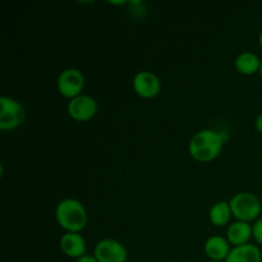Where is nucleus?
Here are the masks:
<instances>
[{
    "label": "nucleus",
    "mask_w": 262,
    "mask_h": 262,
    "mask_svg": "<svg viewBox=\"0 0 262 262\" xmlns=\"http://www.w3.org/2000/svg\"><path fill=\"white\" fill-rule=\"evenodd\" d=\"M224 136L215 129H201L192 136L188 145L189 155L199 163H210L222 154Z\"/></svg>",
    "instance_id": "f257e3e1"
},
{
    "label": "nucleus",
    "mask_w": 262,
    "mask_h": 262,
    "mask_svg": "<svg viewBox=\"0 0 262 262\" xmlns=\"http://www.w3.org/2000/svg\"><path fill=\"white\" fill-rule=\"evenodd\" d=\"M55 219L66 233H81L89 223V212L79 200L67 197L55 207Z\"/></svg>",
    "instance_id": "f03ea898"
},
{
    "label": "nucleus",
    "mask_w": 262,
    "mask_h": 262,
    "mask_svg": "<svg viewBox=\"0 0 262 262\" xmlns=\"http://www.w3.org/2000/svg\"><path fill=\"white\" fill-rule=\"evenodd\" d=\"M233 216L239 222H256L261 217V200L251 192H238L229 200Z\"/></svg>",
    "instance_id": "7ed1b4c3"
},
{
    "label": "nucleus",
    "mask_w": 262,
    "mask_h": 262,
    "mask_svg": "<svg viewBox=\"0 0 262 262\" xmlns=\"http://www.w3.org/2000/svg\"><path fill=\"white\" fill-rule=\"evenodd\" d=\"M25 119L26 110L18 100L9 96L0 97V129L4 132L17 129Z\"/></svg>",
    "instance_id": "20e7f679"
},
{
    "label": "nucleus",
    "mask_w": 262,
    "mask_h": 262,
    "mask_svg": "<svg viewBox=\"0 0 262 262\" xmlns=\"http://www.w3.org/2000/svg\"><path fill=\"white\" fill-rule=\"evenodd\" d=\"M84 84H86V78H84L83 72L73 67L63 69L56 79L58 92L68 100L83 94Z\"/></svg>",
    "instance_id": "39448f33"
},
{
    "label": "nucleus",
    "mask_w": 262,
    "mask_h": 262,
    "mask_svg": "<svg viewBox=\"0 0 262 262\" xmlns=\"http://www.w3.org/2000/svg\"><path fill=\"white\" fill-rule=\"evenodd\" d=\"M92 256L97 262H127L128 250L120 241L104 238L95 245Z\"/></svg>",
    "instance_id": "423d86ee"
},
{
    "label": "nucleus",
    "mask_w": 262,
    "mask_h": 262,
    "mask_svg": "<svg viewBox=\"0 0 262 262\" xmlns=\"http://www.w3.org/2000/svg\"><path fill=\"white\" fill-rule=\"evenodd\" d=\"M99 104L92 96L82 94L69 100L67 105V113L76 122H87L97 114Z\"/></svg>",
    "instance_id": "0eeeda50"
},
{
    "label": "nucleus",
    "mask_w": 262,
    "mask_h": 262,
    "mask_svg": "<svg viewBox=\"0 0 262 262\" xmlns=\"http://www.w3.org/2000/svg\"><path fill=\"white\" fill-rule=\"evenodd\" d=\"M132 87L142 99H154L161 91L160 78L150 71H140L133 76Z\"/></svg>",
    "instance_id": "6e6552de"
},
{
    "label": "nucleus",
    "mask_w": 262,
    "mask_h": 262,
    "mask_svg": "<svg viewBox=\"0 0 262 262\" xmlns=\"http://www.w3.org/2000/svg\"><path fill=\"white\" fill-rule=\"evenodd\" d=\"M59 247L67 257L74 261L86 256L87 243L81 233H64L59 241Z\"/></svg>",
    "instance_id": "1a4fd4ad"
},
{
    "label": "nucleus",
    "mask_w": 262,
    "mask_h": 262,
    "mask_svg": "<svg viewBox=\"0 0 262 262\" xmlns=\"http://www.w3.org/2000/svg\"><path fill=\"white\" fill-rule=\"evenodd\" d=\"M232 246L228 239L222 235H211L206 239L204 245V252L209 261L225 262L232 251Z\"/></svg>",
    "instance_id": "9d476101"
},
{
    "label": "nucleus",
    "mask_w": 262,
    "mask_h": 262,
    "mask_svg": "<svg viewBox=\"0 0 262 262\" xmlns=\"http://www.w3.org/2000/svg\"><path fill=\"white\" fill-rule=\"evenodd\" d=\"M225 238L233 247L247 245V243H250L251 238H253L252 224L235 220L234 223L228 225Z\"/></svg>",
    "instance_id": "9b49d317"
},
{
    "label": "nucleus",
    "mask_w": 262,
    "mask_h": 262,
    "mask_svg": "<svg viewBox=\"0 0 262 262\" xmlns=\"http://www.w3.org/2000/svg\"><path fill=\"white\" fill-rule=\"evenodd\" d=\"M225 262H262L260 247L253 243L233 247Z\"/></svg>",
    "instance_id": "f8f14e48"
},
{
    "label": "nucleus",
    "mask_w": 262,
    "mask_h": 262,
    "mask_svg": "<svg viewBox=\"0 0 262 262\" xmlns=\"http://www.w3.org/2000/svg\"><path fill=\"white\" fill-rule=\"evenodd\" d=\"M262 60L258 58L257 54L252 51H243L238 54L235 58L234 66L237 71L243 76H253L256 73H260Z\"/></svg>",
    "instance_id": "ddd939ff"
},
{
    "label": "nucleus",
    "mask_w": 262,
    "mask_h": 262,
    "mask_svg": "<svg viewBox=\"0 0 262 262\" xmlns=\"http://www.w3.org/2000/svg\"><path fill=\"white\" fill-rule=\"evenodd\" d=\"M233 216L229 201H217L211 206L209 211V219L212 225L217 228L225 227Z\"/></svg>",
    "instance_id": "4468645a"
},
{
    "label": "nucleus",
    "mask_w": 262,
    "mask_h": 262,
    "mask_svg": "<svg viewBox=\"0 0 262 262\" xmlns=\"http://www.w3.org/2000/svg\"><path fill=\"white\" fill-rule=\"evenodd\" d=\"M252 228H253V238H255V241L258 243V245L262 246V216L253 223Z\"/></svg>",
    "instance_id": "2eb2a0df"
},
{
    "label": "nucleus",
    "mask_w": 262,
    "mask_h": 262,
    "mask_svg": "<svg viewBox=\"0 0 262 262\" xmlns=\"http://www.w3.org/2000/svg\"><path fill=\"white\" fill-rule=\"evenodd\" d=\"M255 127H256V129H257L258 132H260L261 135H262V112L257 115V117H256Z\"/></svg>",
    "instance_id": "dca6fc26"
},
{
    "label": "nucleus",
    "mask_w": 262,
    "mask_h": 262,
    "mask_svg": "<svg viewBox=\"0 0 262 262\" xmlns=\"http://www.w3.org/2000/svg\"><path fill=\"white\" fill-rule=\"evenodd\" d=\"M74 262H97L96 258L94 257V256H90V255H86L83 256V257L78 258V260H76Z\"/></svg>",
    "instance_id": "f3484780"
},
{
    "label": "nucleus",
    "mask_w": 262,
    "mask_h": 262,
    "mask_svg": "<svg viewBox=\"0 0 262 262\" xmlns=\"http://www.w3.org/2000/svg\"><path fill=\"white\" fill-rule=\"evenodd\" d=\"M258 43H260V46H261V49H262V31H261L260 36H258Z\"/></svg>",
    "instance_id": "a211bd4d"
},
{
    "label": "nucleus",
    "mask_w": 262,
    "mask_h": 262,
    "mask_svg": "<svg viewBox=\"0 0 262 262\" xmlns=\"http://www.w3.org/2000/svg\"><path fill=\"white\" fill-rule=\"evenodd\" d=\"M260 76H261V78H262V63H261V68H260Z\"/></svg>",
    "instance_id": "6ab92c4d"
},
{
    "label": "nucleus",
    "mask_w": 262,
    "mask_h": 262,
    "mask_svg": "<svg viewBox=\"0 0 262 262\" xmlns=\"http://www.w3.org/2000/svg\"><path fill=\"white\" fill-rule=\"evenodd\" d=\"M207 262H220V261H207Z\"/></svg>",
    "instance_id": "aec40b11"
}]
</instances>
